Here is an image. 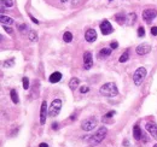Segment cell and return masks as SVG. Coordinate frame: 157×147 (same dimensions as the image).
<instances>
[{"instance_id":"836d02e7","label":"cell","mask_w":157,"mask_h":147,"mask_svg":"<svg viewBox=\"0 0 157 147\" xmlns=\"http://www.w3.org/2000/svg\"><path fill=\"white\" fill-rule=\"evenodd\" d=\"M39 147H48V145H47L46 142H41V144L39 145Z\"/></svg>"},{"instance_id":"6da1fadb","label":"cell","mask_w":157,"mask_h":147,"mask_svg":"<svg viewBox=\"0 0 157 147\" xmlns=\"http://www.w3.org/2000/svg\"><path fill=\"white\" fill-rule=\"evenodd\" d=\"M99 93H100L103 96L106 98H112V96H116L119 94V89L116 87V85L112 83V82H108L100 87L99 89Z\"/></svg>"},{"instance_id":"e575fe53","label":"cell","mask_w":157,"mask_h":147,"mask_svg":"<svg viewBox=\"0 0 157 147\" xmlns=\"http://www.w3.org/2000/svg\"><path fill=\"white\" fill-rule=\"evenodd\" d=\"M29 16H30V18H31V21H33V22H34V23H36V24L39 23V21H38V19H35V18H34V17H33V16H31V15H29Z\"/></svg>"},{"instance_id":"74e56055","label":"cell","mask_w":157,"mask_h":147,"mask_svg":"<svg viewBox=\"0 0 157 147\" xmlns=\"http://www.w3.org/2000/svg\"><path fill=\"white\" fill-rule=\"evenodd\" d=\"M61 1H62V3H67V1H68V0H61Z\"/></svg>"},{"instance_id":"f1b7e54d","label":"cell","mask_w":157,"mask_h":147,"mask_svg":"<svg viewBox=\"0 0 157 147\" xmlns=\"http://www.w3.org/2000/svg\"><path fill=\"white\" fill-rule=\"evenodd\" d=\"M115 115V111H110V112H108L106 115L104 116V119H108V118H110V117H112Z\"/></svg>"},{"instance_id":"8992f818","label":"cell","mask_w":157,"mask_h":147,"mask_svg":"<svg viewBox=\"0 0 157 147\" xmlns=\"http://www.w3.org/2000/svg\"><path fill=\"white\" fill-rule=\"evenodd\" d=\"M156 16H157V10L155 9H146L143 12V18L145 22H151Z\"/></svg>"},{"instance_id":"9c48e42d","label":"cell","mask_w":157,"mask_h":147,"mask_svg":"<svg viewBox=\"0 0 157 147\" xmlns=\"http://www.w3.org/2000/svg\"><path fill=\"white\" fill-rule=\"evenodd\" d=\"M135 51L139 55H145L147 53H150L151 51V46L149 45V44H142V45H139L137 48H135Z\"/></svg>"},{"instance_id":"484cf974","label":"cell","mask_w":157,"mask_h":147,"mask_svg":"<svg viewBox=\"0 0 157 147\" xmlns=\"http://www.w3.org/2000/svg\"><path fill=\"white\" fill-rule=\"evenodd\" d=\"M144 35H145V29H144L143 27H139V28H138V36L142 37V36H144Z\"/></svg>"},{"instance_id":"8fae6325","label":"cell","mask_w":157,"mask_h":147,"mask_svg":"<svg viewBox=\"0 0 157 147\" xmlns=\"http://www.w3.org/2000/svg\"><path fill=\"white\" fill-rule=\"evenodd\" d=\"M46 116H47V104L46 101H43L40 109V123L43 126L46 123Z\"/></svg>"},{"instance_id":"4dcf8cb0","label":"cell","mask_w":157,"mask_h":147,"mask_svg":"<svg viewBox=\"0 0 157 147\" xmlns=\"http://www.w3.org/2000/svg\"><path fill=\"white\" fill-rule=\"evenodd\" d=\"M117 47H119V44H117V42H111V45H110V48H112V50H116Z\"/></svg>"},{"instance_id":"30bf717a","label":"cell","mask_w":157,"mask_h":147,"mask_svg":"<svg viewBox=\"0 0 157 147\" xmlns=\"http://www.w3.org/2000/svg\"><path fill=\"white\" fill-rule=\"evenodd\" d=\"M93 65V58H92V54H91L89 52H86L84 54V68L86 70H89L91 68H92Z\"/></svg>"},{"instance_id":"52a82bcc","label":"cell","mask_w":157,"mask_h":147,"mask_svg":"<svg viewBox=\"0 0 157 147\" xmlns=\"http://www.w3.org/2000/svg\"><path fill=\"white\" fill-rule=\"evenodd\" d=\"M112 26L110 24V22L109 21H103L102 23H100V31H102V34L103 35H109V34H111L112 33Z\"/></svg>"},{"instance_id":"1f68e13d","label":"cell","mask_w":157,"mask_h":147,"mask_svg":"<svg viewBox=\"0 0 157 147\" xmlns=\"http://www.w3.org/2000/svg\"><path fill=\"white\" fill-rule=\"evenodd\" d=\"M151 34H152L154 36L157 35V27H152V28H151Z\"/></svg>"},{"instance_id":"2e32d148","label":"cell","mask_w":157,"mask_h":147,"mask_svg":"<svg viewBox=\"0 0 157 147\" xmlns=\"http://www.w3.org/2000/svg\"><path fill=\"white\" fill-rule=\"evenodd\" d=\"M111 54V48H103L100 50V52L98 53V57L99 58H106V57H109Z\"/></svg>"},{"instance_id":"d590c367","label":"cell","mask_w":157,"mask_h":147,"mask_svg":"<svg viewBox=\"0 0 157 147\" xmlns=\"http://www.w3.org/2000/svg\"><path fill=\"white\" fill-rule=\"evenodd\" d=\"M5 6H6V5L4 4V1H1V12H4V11H5Z\"/></svg>"},{"instance_id":"d6a6232c","label":"cell","mask_w":157,"mask_h":147,"mask_svg":"<svg viewBox=\"0 0 157 147\" xmlns=\"http://www.w3.org/2000/svg\"><path fill=\"white\" fill-rule=\"evenodd\" d=\"M4 27V29H5V31H7L9 34H12V29L10 28V27H6V26H3Z\"/></svg>"},{"instance_id":"4fadbf2b","label":"cell","mask_w":157,"mask_h":147,"mask_svg":"<svg viewBox=\"0 0 157 147\" xmlns=\"http://www.w3.org/2000/svg\"><path fill=\"white\" fill-rule=\"evenodd\" d=\"M61 78H62V74L58 72V71H56L50 76V82L51 83H57V82H59L61 81Z\"/></svg>"},{"instance_id":"ac0fdd59","label":"cell","mask_w":157,"mask_h":147,"mask_svg":"<svg viewBox=\"0 0 157 147\" xmlns=\"http://www.w3.org/2000/svg\"><path fill=\"white\" fill-rule=\"evenodd\" d=\"M79 83H80V81L76 78V77H74L70 80V82H69V87L70 89H73V91H75V89L79 87Z\"/></svg>"},{"instance_id":"d6986e66","label":"cell","mask_w":157,"mask_h":147,"mask_svg":"<svg viewBox=\"0 0 157 147\" xmlns=\"http://www.w3.org/2000/svg\"><path fill=\"white\" fill-rule=\"evenodd\" d=\"M10 95H11V100L13 104H18V94L17 92H16V89H11V92H10Z\"/></svg>"},{"instance_id":"7a4b0ae2","label":"cell","mask_w":157,"mask_h":147,"mask_svg":"<svg viewBox=\"0 0 157 147\" xmlns=\"http://www.w3.org/2000/svg\"><path fill=\"white\" fill-rule=\"evenodd\" d=\"M106 133H108V129H106L105 127H100V128H99L97 132L94 133V135H92V136L88 139V144H89L91 146H97V145H99V144H100V142L104 140V139H105Z\"/></svg>"},{"instance_id":"44dd1931","label":"cell","mask_w":157,"mask_h":147,"mask_svg":"<svg viewBox=\"0 0 157 147\" xmlns=\"http://www.w3.org/2000/svg\"><path fill=\"white\" fill-rule=\"evenodd\" d=\"M128 58H129V51L127 50L123 54H121V57H120V62H121V63H126V62L128 60Z\"/></svg>"},{"instance_id":"f35d334b","label":"cell","mask_w":157,"mask_h":147,"mask_svg":"<svg viewBox=\"0 0 157 147\" xmlns=\"http://www.w3.org/2000/svg\"><path fill=\"white\" fill-rule=\"evenodd\" d=\"M154 147H157V144H156V145H154Z\"/></svg>"},{"instance_id":"3957f363","label":"cell","mask_w":157,"mask_h":147,"mask_svg":"<svg viewBox=\"0 0 157 147\" xmlns=\"http://www.w3.org/2000/svg\"><path fill=\"white\" fill-rule=\"evenodd\" d=\"M145 77H146V69L142 67V68H138L137 71L134 72V75H133V81H134V83H135L137 86H140Z\"/></svg>"},{"instance_id":"5b68a950","label":"cell","mask_w":157,"mask_h":147,"mask_svg":"<svg viewBox=\"0 0 157 147\" xmlns=\"http://www.w3.org/2000/svg\"><path fill=\"white\" fill-rule=\"evenodd\" d=\"M61 109H62V101H61L59 99L53 100V101H52V104H51V106H50V109H48V113H50V116H52V117L57 116V115L59 113Z\"/></svg>"},{"instance_id":"7402d4cb","label":"cell","mask_w":157,"mask_h":147,"mask_svg":"<svg viewBox=\"0 0 157 147\" xmlns=\"http://www.w3.org/2000/svg\"><path fill=\"white\" fill-rule=\"evenodd\" d=\"M63 39H64V41L65 42H70L71 40H73V34L70 31H67V33H64V35H63Z\"/></svg>"},{"instance_id":"7c38bea8","label":"cell","mask_w":157,"mask_h":147,"mask_svg":"<svg viewBox=\"0 0 157 147\" xmlns=\"http://www.w3.org/2000/svg\"><path fill=\"white\" fill-rule=\"evenodd\" d=\"M85 39L87 42H94L97 40V33L94 29H88L85 34Z\"/></svg>"},{"instance_id":"f546056e","label":"cell","mask_w":157,"mask_h":147,"mask_svg":"<svg viewBox=\"0 0 157 147\" xmlns=\"http://www.w3.org/2000/svg\"><path fill=\"white\" fill-rule=\"evenodd\" d=\"M80 92H81V93H87V92H88V87H87V86H82V87L80 88Z\"/></svg>"},{"instance_id":"d4e9b609","label":"cell","mask_w":157,"mask_h":147,"mask_svg":"<svg viewBox=\"0 0 157 147\" xmlns=\"http://www.w3.org/2000/svg\"><path fill=\"white\" fill-rule=\"evenodd\" d=\"M22 82H23V88L24 89H28L29 88V80H28V77H23Z\"/></svg>"},{"instance_id":"83f0119b","label":"cell","mask_w":157,"mask_h":147,"mask_svg":"<svg viewBox=\"0 0 157 147\" xmlns=\"http://www.w3.org/2000/svg\"><path fill=\"white\" fill-rule=\"evenodd\" d=\"M28 27L26 26V24H22V26H20V31L22 33V34H24V31H27Z\"/></svg>"},{"instance_id":"e0dca14e","label":"cell","mask_w":157,"mask_h":147,"mask_svg":"<svg viewBox=\"0 0 157 147\" xmlns=\"http://www.w3.org/2000/svg\"><path fill=\"white\" fill-rule=\"evenodd\" d=\"M115 18H116V22L119 24H125L126 21H127V16L125 13H117L116 16H115Z\"/></svg>"},{"instance_id":"8d00e7d4","label":"cell","mask_w":157,"mask_h":147,"mask_svg":"<svg viewBox=\"0 0 157 147\" xmlns=\"http://www.w3.org/2000/svg\"><path fill=\"white\" fill-rule=\"evenodd\" d=\"M57 126H58L57 123H53V124H52V128H53V129H57Z\"/></svg>"},{"instance_id":"cb8c5ba5","label":"cell","mask_w":157,"mask_h":147,"mask_svg":"<svg viewBox=\"0 0 157 147\" xmlns=\"http://www.w3.org/2000/svg\"><path fill=\"white\" fill-rule=\"evenodd\" d=\"M13 64H15V59H13V58H10L9 60L4 62V67H5V68H12Z\"/></svg>"},{"instance_id":"ffe728a7","label":"cell","mask_w":157,"mask_h":147,"mask_svg":"<svg viewBox=\"0 0 157 147\" xmlns=\"http://www.w3.org/2000/svg\"><path fill=\"white\" fill-rule=\"evenodd\" d=\"M135 18H137L135 13H129V15L127 16V19H128V21H126V23L128 24V26H130V24H134Z\"/></svg>"},{"instance_id":"277c9868","label":"cell","mask_w":157,"mask_h":147,"mask_svg":"<svg viewBox=\"0 0 157 147\" xmlns=\"http://www.w3.org/2000/svg\"><path fill=\"white\" fill-rule=\"evenodd\" d=\"M96 127H97V119L94 117H89L85 121H82V123H81V128L84 129L85 132H91V130H93Z\"/></svg>"},{"instance_id":"5bb4252c","label":"cell","mask_w":157,"mask_h":147,"mask_svg":"<svg viewBox=\"0 0 157 147\" xmlns=\"http://www.w3.org/2000/svg\"><path fill=\"white\" fill-rule=\"evenodd\" d=\"M0 22H1L3 26H10V24L13 23V19L11 17H7L5 15H1V17H0Z\"/></svg>"},{"instance_id":"603a6c76","label":"cell","mask_w":157,"mask_h":147,"mask_svg":"<svg viewBox=\"0 0 157 147\" xmlns=\"http://www.w3.org/2000/svg\"><path fill=\"white\" fill-rule=\"evenodd\" d=\"M29 39H30V41H33V42L38 41V35H36V33L34 30H30L29 31Z\"/></svg>"},{"instance_id":"ba28073f","label":"cell","mask_w":157,"mask_h":147,"mask_svg":"<svg viewBox=\"0 0 157 147\" xmlns=\"http://www.w3.org/2000/svg\"><path fill=\"white\" fill-rule=\"evenodd\" d=\"M145 128H146L147 132L150 133V135L157 140V124L154 123V122H147V123L145 124Z\"/></svg>"},{"instance_id":"9a60e30c","label":"cell","mask_w":157,"mask_h":147,"mask_svg":"<svg viewBox=\"0 0 157 147\" xmlns=\"http://www.w3.org/2000/svg\"><path fill=\"white\" fill-rule=\"evenodd\" d=\"M133 135H134V139L135 140H140V139L143 137V132L140 130V128H139V126H135L134 128H133Z\"/></svg>"},{"instance_id":"4316f807","label":"cell","mask_w":157,"mask_h":147,"mask_svg":"<svg viewBox=\"0 0 157 147\" xmlns=\"http://www.w3.org/2000/svg\"><path fill=\"white\" fill-rule=\"evenodd\" d=\"M3 1H4V4L7 7H12L13 6V1H12V0H3Z\"/></svg>"}]
</instances>
